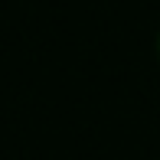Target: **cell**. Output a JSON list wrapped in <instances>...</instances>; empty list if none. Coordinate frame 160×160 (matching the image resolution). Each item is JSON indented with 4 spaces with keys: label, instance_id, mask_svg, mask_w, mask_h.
<instances>
[{
    "label": "cell",
    "instance_id": "1",
    "mask_svg": "<svg viewBox=\"0 0 160 160\" xmlns=\"http://www.w3.org/2000/svg\"><path fill=\"white\" fill-rule=\"evenodd\" d=\"M157 56H160V33H157Z\"/></svg>",
    "mask_w": 160,
    "mask_h": 160
}]
</instances>
